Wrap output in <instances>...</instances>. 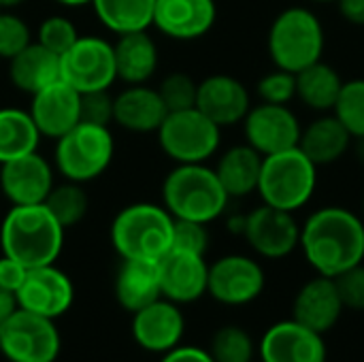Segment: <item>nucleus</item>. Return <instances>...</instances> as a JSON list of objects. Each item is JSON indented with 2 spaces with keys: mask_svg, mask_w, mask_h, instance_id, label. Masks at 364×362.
<instances>
[{
  "mask_svg": "<svg viewBox=\"0 0 364 362\" xmlns=\"http://www.w3.org/2000/svg\"><path fill=\"white\" fill-rule=\"evenodd\" d=\"M309 2H318V4H328V2H337V0H309Z\"/></svg>",
  "mask_w": 364,
  "mask_h": 362,
  "instance_id": "50",
  "label": "nucleus"
},
{
  "mask_svg": "<svg viewBox=\"0 0 364 362\" xmlns=\"http://www.w3.org/2000/svg\"><path fill=\"white\" fill-rule=\"evenodd\" d=\"M117 79L126 85L147 83L158 70V45L147 30L117 34L113 43Z\"/></svg>",
  "mask_w": 364,
  "mask_h": 362,
  "instance_id": "25",
  "label": "nucleus"
},
{
  "mask_svg": "<svg viewBox=\"0 0 364 362\" xmlns=\"http://www.w3.org/2000/svg\"><path fill=\"white\" fill-rule=\"evenodd\" d=\"M17 309H19V305H17V294L0 286V324L6 322Z\"/></svg>",
  "mask_w": 364,
  "mask_h": 362,
  "instance_id": "45",
  "label": "nucleus"
},
{
  "mask_svg": "<svg viewBox=\"0 0 364 362\" xmlns=\"http://www.w3.org/2000/svg\"><path fill=\"white\" fill-rule=\"evenodd\" d=\"M156 134L160 149L177 164H203L222 143V128L196 107L166 113Z\"/></svg>",
  "mask_w": 364,
  "mask_h": 362,
  "instance_id": "8",
  "label": "nucleus"
},
{
  "mask_svg": "<svg viewBox=\"0 0 364 362\" xmlns=\"http://www.w3.org/2000/svg\"><path fill=\"white\" fill-rule=\"evenodd\" d=\"M258 352L262 362H326L324 337L292 318L273 324Z\"/></svg>",
  "mask_w": 364,
  "mask_h": 362,
  "instance_id": "21",
  "label": "nucleus"
},
{
  "mask_svg": "<svg viewBox=\"0 0 364 362\" xmlns=\"http://www.w3.org/2000/svg\"><path fill=\"white\" fill-rule=\"evenodd\" d=\"M130 331L136 346L145 352L166 354L168 350L181 346L186 335V318L181 305L168 299H158L132 314Z\"/></svg>",
  "mask_w": 364,
  "mask_h": 362,
  "instance_id": "16",
  "label": "nucleus"
},
{
  "mask_svg": "<svg viewBox=\"0 0 364 362\" xmlns=\"http://www.w3.org/2000/svg\"><path fill=\"white\" fill-rule=\"evenodd\" d=\"M243 124L245 143L254 147L260 156L279 154L299 147L303 124L290 105H252Z\"/></svg>",
  "mask_w": 364,
  "mask_h": 362,
  "instance_id": "13",
  "label": "nucleus"
},
{
  "mask_svg": "<svg viewBox=\"0 0 364 362\" xmlns=\"http://www.w3.org/2000/svg\"><path fill=\"white\" fill-rule=\"evenodd\" d=\"M241 237L256 256L264 260H284L299 250L301 224L294 213L262 203L245 213V228Z\"/></svg>",
  "mask_w": 364,
  "mask_h": 362,
  "instance_id": "12",
  "label": "nucleus"
},
{
  "mask_svg": "<svg viewBox=\"0 0 364 362\" xmlns=\"http://www.w3.org/2000/svg\"><path fill=\"white\" fill-rule=\"evenodd\" d=\"M32 43V30L15 11L0 9V58L11 60Z\"/></svg>",
  "mask_w": 364,
  "mask_h": 362,
  "instance_id": "37",
  "label": "nucleus"
},
{
  "mask_svg": "<svg viewBox=\"0 0 364 362\" xmlns=\"http://www.w3.org/2000/svg\"><path fill=\"white\" fill-rule=\"evenodd\" d=\"M55 169L36 151L0 164V190L11 205H41L47 201Z\"/></svg>",
  "mask_w": 364,
  "mask_h": 362,
  "instance_id": "15",
  "label": "nucleus"
},
{
  "mask_svg": "<svg viewBox=\"0 0 364 362\" xmlns=\"http://www.w3.org/2000/svg\"><path fill=\"white\" fill-rule=\"evenodd\" d=\"M230 196L215 171L203 164H177L162 183V205L175 220L211 224L228 209Z\"/></svg>",
  "mask_w": 364,
  "mask_h": 362,
  "instance_id": "3",
  "label": "nucleus"
},
{
  "mask_svg": "<svg viewBox=\"0 0 364 362\" xmlns=\"http://www.w3.org/2000/svg\"><path fill=\"white\" fill-rule=\"evenodd\" d=\"M75 303L73 280L55 265L28 269L21 288L17 290V305L26 312L55 320L64 316Z\"/></svg>",
  "mask_w": 364,
  "mask_h": 362,
  "instance_id": "14",
  "label": "nucleus"
},
{
  "mask_svg": "<svg viewBox=\"0 0 364 362\" xmlns=\"http://www.w3.org/2000/svg\"><path fill=\"white\" fill-rule=\"evenodd\" d=\"M166 113L168 111L158 90L147 83L126 85L117 96H113V122L128 132H156Z\"/></svg>",
  "mask_w": 364,
  "mask_h": 362,
  "instance_id": "23",
  "label": "nucleus"
},
{
  "mask_svg": "<svg viewBox=\"0 0 364 362\" xmlns=\"http://www.w3.org/2000/svg\"><path fill=\"white\" fill-rule=\"evenodd\" d=\"M318 190V166L292 147L262 158L256 194L269 207L296 213L311 203Z\"/></svg>",
  "mask_w": 364,
  "mask_h": 362,
  "instance_id": "6",
  "label": "nucleus"
},
{
  "mask_svg": "<svg viewBox=\"0 0 364 362\" xmlns=\"http://www.w3.org/2000/svg\"><path fill=\"white\" fill-rule=\"evenodd\" d=\"M64 233L45 203L11 205L0 224V250L26 269L55 265L64 247Z\"/></svg>",
  "mask_w": 364,
  "mask_h": 362,
  "instance_id": "2",
  "label": "nucleus"
},
{
  "mask_svg": "<svg viewBox=\"0 0 364 362\" xmlns=\"http://www.w3.org/2000/svg\"><path fill=\"white\" fill-rule=\"evenodd\" d=\"M299 250L318 275L337 277L364 262V220L341 205L320 207L301 224Z\"/></svg>",
  "mask_w": 364,
  "mask_h": 362,
  "instance_id": "1",
  "label": "nucleus"
},
{
  "mask_svg": "<svg viewBox=\"0 0 364 362\" xmlns=\"http://www.w3.org/2000/svg\"><path fill=\"white\" fill-rule=\"evenodd\" d=\"M267 286L262 265L245 254H228L209 265L207 294L226 307L254 303Z\"/></svg>",
  "mask_w": 364,
  "mask_h": 362,
  "instance_id": "11",
  "label": "nucleus"
},
{
  "mask_svg": "<svg viewBox=\"0 0 364 362\" xmlns=\"http://www.w3.org/2000/svg\"><path fill=\"white\" fill-rule=\"evenodd\" d=\"M55 2L62 4V6H68V9H79V6L92 4V0H55Z\"/></svg>",
  "mask_w": 364,
  "mask_h": 362,
  "instance_id": "48",
  "label": "nucleus"
},
{
  "mask_svg": "<svg viewBox=\"0 0 364 362\" xmlns=\"http://www.w3.org/2000/svg\"><path fill=\"white\" fill-rule=\"evenodd\" d=\"M81 122L96 126L113 124V96L109 94V90L81 94Z\"/></svg>",
  "mask_w": 364,
  "mask_h": 362,
  "instance_id": "41",
  "label": "nucleus"
},
{
  "mask_svg": "<svg viewBox=\"0 0 364 362\" xmlns=\"http://www.w3.org/2000/svg\"><path fill=\"white\" fill-rule=\"evenodd\" d=\"M363 215H364V196H363ZM364 220V218H363Z\"/></svg>",
  "mask_w": 364,
  "mask_h": 362,
  "instance_id": "51",
  "label": "nucleus"
},
{
  "mask_svg": "<svg viewBox=\"0 0 364 362\" xmlns=\"http://www.w3.org/2000/svg\"><path fill=\"white\" fill-rule=\"evenodd\" d=\"M196 109L220 128L237 126L252 109V96L243 81L232 75L215 73L198 81Z\"/></svg>",
  "mask_w": 364,
  "mask_h": 362,
  "instance_id": "18",
  "label": "nucleus"
},
{
  "mask_svg": "<svg viewBox=\"0 0 364 362\" xmlns=\"http://www.w3.org/2000/svg\"><path fill=\"white\" fill-rule=\"evenodd\" d=\"M158 271L162 299L177 305H190L207 294L209 262L205 256L171 250L158 260Z\"/></svg>",
  "mask_w": 364,
  "mask_h": 362,
  "instance_id": "19",
  "label": "nucleus"
},
{
  "mask_svg": "<svg viewBox=\"0 0 364 362\" xmlns=\"http://www.w3.org/2000/svg\"><path fill=\"white\" fill-rule=\"evenodd\" d=\"M256 94L260 102L269 105H290L296 100V75L273 68L271 73L262 75L256 83Z\"/></svg>",
  "mask_w": 364,
  "mask_h": 362,
  "instance_id": "38",
  "label": "nucleus"
},
{
  "mask_svg": "<svg viewBox=\"0 0 364 362\" xmlns=\"http://www.w3.org/2000/svg\"><path fill=\"white\" fill-rule=\"evenodd\" d=\"M79 36L81 34L77 32L75 23L66 15H49L36 28V43H41L43 47H47L58 55L70 49Z\"/></svg>",
  "mask_w": 364,
  "mask_h": 362,
  "instance_id": "36",
  "label": "nucleus"
},
{
  "mask_svg": "<svg viewBox=\"0 0 364 362\" xmlns=\"http://www.w3.org/2000/svg\"><path fill=\"white\" fill-rule=\"evenodd\" d=\"M41 139L30 111L0 107V164L36 151Z\"/></svg>",
  "mask_w": 364,
  "mask_h": 362,
  "instance_id": "30",
  "label": "nucleus"
},
{
  "mask_svg": "<svg viewBox=\"0 0 364 362\" xmlns=\"http://www.w3.org/2000/svg\"><path fill=\"white\" fill-rule=\"evenodd\" d=\"M9 79L23 94H36L45 85L62 79L60 55L32 41L26 49L9 60Z\"/></svg>",
  "mask_w": 364,
  "mask_h": 362,
  "instance_id": "27",
  "label": "nucleus"
},
{
  "mask_svg": "<svg viewBox=\"0 0 364 362\" xmlns=\"http://www.w3.org/2000/svg\"><path fill=\"white\" fill-rule=\"evenodd\" d=\"M115 156V139L109 126L79 122L55 139L53 169L68 181L87 183L98 179Z\"/></svg>",
  "mask_w": 364,
  "mask_h": 362,
  "instance_id": "7",
  "label": "nucleus"
},
{
  "mask_svg": "<svg viewBox=\"0 0 364 362\" xmlns=\"http://www.w3.org/2000/svg\"><path fill=\"white\" fill-rule=\"evenodd\" d=\"M341 87V75L324 60L296 73V98L316 113H331L335 109Z\"/></svg>",
  "mask_w": 364,
  "mask_h": 362,
  "instance_id": "29",
  "label": "nucleus"
},
{
  "mask_svg": "<svg viewBox=\"0 0 364 362\" xmlns=\"http://www.w3.org/2000/svg\"><path fill=\"white\" fill-rule=\"evenodd\" d=\"M326 47V32L320 17L307 6H288L275 15L267 49L275 68L301 73L303 68L322 60Z\"/></svg>",
  "mask_w": 364,
  "mask_h": 362,
  "instance_id": "5",
  "label": "nucleus"
},
{
  "mask_svg": "<svg viewBox=\"0 0 364 362\" xmlns=\"http://www.w3.org/2000/svg\"><path fill=\"white\" fill-rule=\"evenodd\" d=\"M92 9L107 30L126 34L151 28L156 0H92Z\"/></svg>",
  "mask_w": 364,
  "mask_h": 362,
  "instance_id": "31",
  "label": "nucleus"
},
{
  "mask_svg": "<svg viewBox=\"0 0 364 362\" xmlns=\"http://www.w3.org/2000/svg\"><path fill=\"white\" fill-rule=\"evenodd\" d=\"M343 312L346 307L339 299L335 280L324 275L305 282L292 301V320L320 335L333 331Z\"/></svg>",
  "mask_w": 364,
  "mask_h": 362,
  "instance_id": "22",
  "label": "nucleus"
},
{
  "mask_svg": "<svg viewBox=\"0 0 364 362\" xmlns=\"http://www.w3.org/2000/svg\"><path fill=\"white\" fill-rule=\"evenodd\" d=\"M60 77L79 94L109 90L117 81L113 43L102 36H79L60 55Z\"/></svg>",
  "mask_w": 364,
  "mask_h": 362,
  "instance_id": "10",
  "label": "nucleus"
},
{
  "mask_svg": "<svg viewBox=\"0 0 364 362\" xmlns=\"http://www.w3.org/2000/svg\"><path fill=\"white\" fill-rule=\"evenodd\" d=\"M115 301L128 314L151 305L162 299L160 290V271L154 260H122L115 282H113Z\"/></svg>",
  "mask_w": 364,
  "mask_h": 362,
  "instance_id": "24",
  "label": "nucleus"
},
{
  "mask_svg": "<svg viewBox=\"0 0 364 362\" xmlns=\"http://www.w3.org/2000/svg\"><path fill=\"white\" fill-rule=\"evenodd\" d=\"M335 4L348 23L364 28V0H337Z\"/></svg>",
  "mask_w": 364,
  "mask_h": 362,
  "instance_id": "44",
  "label": "nucleus"
},
{
  "mask_svg": "<svg viewBox=\"0 0 364 362\" xmlns=\"http://www.w3.org/2000/svg\"><path fill=\"white\" fill-rule=\"evenodd\" d=\"M62 350L53 320L17 309L0 324V354L9 362H55Z\"/></svg>",
  "mask_w": 364,
  "mask_h": 362,
  "instance_id": "9",
  "label": "nucleus"
},
{
  "mask_svg": "<svg viewBox=\"0 0 364 362\" xmlns=\"http://www.w3.org/2000/svg\"><path fill=\"white\" fill-rule=\"evenodd\" d=\"M160 362H215L211 358L209 350L196 348V346H177L162 354Z\"/></svg>",
  "mask_w": 364,
  "mask_h": 362,
  "instance_id": "43",
  "label": "nucleus"
},
{
  "mask_svg": "<svg viewBox=\"0 0 364 362\" xmlns=\"http://www.w3.org/2000/svg\"><path fill=\"white\" fill-rule=\"evenodd\" d=\"M333 280L343 307L350 312H364V262L343 271Z\"/></svg>",
  "mask_w": 364,
  "mask_h": 362,
  "instance_id": "40",
  "label": "nucleus"
},
{
  "mask_svg": "<svg viewBox=\"0 0 364 362\" xmlns=\"http://www.w3.org/2000/svg\"><path fill=\"white\" fill-rule=\"evenodd\" d=\"M243 228H245V213H235L228 218V230L230 233L243 235Z\"/></svg>",
  "mask_w": 364,
  "mask_h": 362,
  "instance_id": "46",
  "label": "nucleus"
},
{
  "mask_svg": "<svg viewBox=\"0 0 364 362\" xmlns=\"http://www.w3.org/2000/svg\"><path fill=\"white\" fill-rule=\"evenodd\" d=\"M166 111H181V109H192L196 107V92H198V83L188 75V73H171L166 75L160 85L156 87Z\"/></svg>",
  "mask_w": 364,
  "mask_h": 362,
  "instance_id": "35",
  "label": "nucleus"
},
{
  "mask_svg": "<svg viewBox=\"0 0 364 362\" xmlns=\"http://www.w3.org/2000/svg\"><path fill=\"white\" fill-rule=\"evenodd\" d=\"M352 134V139L364 137V79L343 81L335 109L331 111Z\"/></svg>",
  "mask_w": 364,
  "mask_h": 362,
  "instance_id": "34",
  "label": "nucleus"
},
{
  "mask_svg": "<svg viewBox=\"0 0 364 362\" xmlns=\"http://www.w3.org/2000/svg\"><path fill=\"white\" fill-rule=\"evenodd\" d=\"M171 250L205 256L209 250L207 224L192 222V220H175V224H173V247Z\"/></svg>",
  "mask_w": 364,
  "mask_h": 362,
  "instance_id": "39",
  "label": "nucleus"
},
{
  "mask_svg": "<svg viewBox=\"0 0 364 362\" xmlns=\"http://www.w3.org/2000/svg\"><path fill=\"white\" fill-rule=\"evenodd\" d=\"M26 0H0V9H4V11H13V9H17V6H21Z\"/></svg>",
  "mask_w": 364,
  "mask_h": 362,
  "instance_id": "49",
  "label": "nucleus"
},
{
  "mask_svg": "<svg viewBox=\"0 0 364 362\" xmlns=\"http://www.w3.org/2000/svg\"><path fill=\"white\" fill-rule=\"evenodd\" d=\"M175 218L164 205L132 203L111 222V245L122 260L158 262L173 247Z\"/></svg>",
  "mask_w": 364,
  "mask_h": 362,
  "instance_id": "4",
  "label": "nucleus"
},
{
  "mask_svg": "<svg viewBox=\"0 0 364 362\" xmlns=\"http://www.w3.org/2000/svg\"><path fill=\"white\" fill-rule=\"evenodd\" d=\"M352 134L333 113H320L311 124L303 126L299 147L320 169L339 162L352 149Z\"/></svg>",
  "mask_w": 364,
  "mask_h": 362,
  "instance_id": "26",
  "label": "nucleus"
},
{
  "mask_svg": "<svg viewBox=\"0 0 364 362\" xmlns=\"http://www.w3.org/2000/svg\"><path fill=\"white\" fill-rule=\"evenodd\" d=\"M218 21L215 0H156L151 26L173 41H198Z\"/></svg>",
  "mask_w": 364,
  "mask_h": 362,
  "instance_id": "20",
  "label": "nucleus"
},
{
  "mask_svg": "<svg viewBox=\"0 0 364 362\" xmlns=\"http://www.w3.org/2000/svg\"><path fill=\"white\" fill-rule=\"evenodd\" d=\"M262 158L254 147L247 143L243 145H232L226 149L218 164H215V175L226 190V194L232 198H245L256 194L258 181H260V169H262Z\"/></svg>",
  "mask_w": 364,
  "mask_h": 362,
  "instance_id": "28",
  "label": "nucleus"
},
{
  "mask_svg": "<svg viewBox=\"0 0 364 362\" xmlns=\"http://www.w3.org/2000/svg\"><path fill=\"white\" fill-rule=\"evenodd\" d=\"M352 151H354L356 160H358V162L364 166V137H360V139H354V143H352Z\"/></svg>",
  "mask_w": 364,
  "mask_h": 362,
  "instance_id": "47",
  "label": "nucleus"
},
{
  "mask_svg": "<svg viewBox=\"0 0 364 362\" xmlns=\"http://www.w3.org/2000/svg\"><path fill=\"white\" fill-rule=\"evenodd\" d=\"M209 354L215 362H252L256 346L245 329L228 324L218 329L211 337Z\"/></svg>",
  "mask_w": 364,
  "mask_h": 362,
  "instance_id": "33",
  "label": "nucleus"
},
{
  "mask_svg": "<svg viewBox=\"0 0 364 362\" xmlns=\"http://www.w3.org/2000/svg\"><path fill=\"white\" fill-rule=\"evenodd\" d=\"M45 205L51 211V215L60 222V226L64 230H68V228L81 224L83 218L87 215L90 196H87L83 183L64 179L62 183H55L51 188Z\"/></svg>",
  "mask_w": 364,
  "mask_h": 362,
  "instance_id": "32",
  "label": "nucleus"
},
{
  "mask_svg": "<svg viewBox=\"0 0 364 362\" xmlns=\"http://www.w3.org/2000/svg\"><path fill=\"white\" fill-rule=\"evenodd\" d=\"M26 273H28V269L21 262L9 258L4 254L0 256V286L2 288H6V290L17 294V290L21 288V284L26 280Z\"/></svg>",
  "mask_w": 364,
  "mask_h": 362,
  "instance_id": "42",
  "label": "nucleus"
},
{
  "mask_svg": "<svg viewBox=\"0 0 364 362\" xmlns=\"http://www.w3.org/2000/svg\"><path fill=\"white\" fill-rule=\"evenodd\" d=\"M28 111L41 137L55 141L81 122V94L58 79L30 96Z\"/></svg>",
  "mask_w": 364,
  "mask_h": 362,
  "instance_id": "17",
  "label": "nucleus"
}]
</instances>
